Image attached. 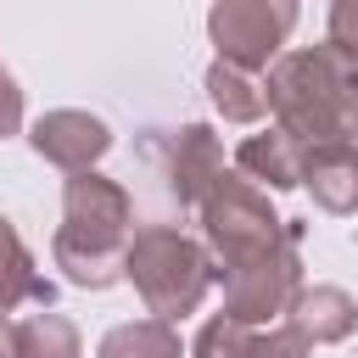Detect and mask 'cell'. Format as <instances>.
<instances>
[{
	"mask_svg": "<svg viewBox=\"0 0 358 358\" xmlns=\"http://www.w3.org/2000/svg\"><path fill=\"white\" fill-rule=\"evenodd\" d=\"M134 235V201L117 179L78 168L62 185V229L50 241V257L67 285L78 291H106L123 280V252Z\"/></svg>",
	"mask_w": 358,
	"mask_h": 358,
	"instance_id": "6da1fadb",
	"label": "cell"
},
{
	"mask_svg": "<svg viewBox=\"0 0 358 358\" xmlns=\"http://www.w3.org/2000/svg\"><path fill=\"white\" fill-rule=\"evenodd\" d=\"M268 112L280 129H291L302 145L319 140H341L347 134V112L358 101V56L336 39L302 45V50H280L268 62L263 78Z\"/></svg>",
	"mask_w": 358,
	"mask_h": 358,
	"instance_id": "7a4b0ae2",
	"label": "cell"
},
{
	"mask_svg": "<svg viewBox=\"0 0 358 358\" xmlns=\"http://www.w3.org/2000/svg\"><path fill=\"white\" fill-rule=\"evenodd\" d=\"M196 218H201V241H207V252L218 263V280L235 274V268H252V263L274 257L291 241H302V224L296 218H280L268 207V190L257 179H246L241 168H224L201 190Z\"/></svg>",
	"mask_w": 358,
	"mask_h": 358,
	"instance_id": "3957f363",
	"label": "cell"
},
{
	"mask_svg": "<svg viewBox=\"0 0 358 358\" xmlns=\"http://www.w3.org/2000/svg\"><path fill=\"white\" fill-rule=\"evenodd\" d=\"M123 280L140 291L145 313L179 324L213 291L218 263H213L207 241H196V235L173 229V224H140L129 235V252H123Z\"/></svg>",
	"mask_w": 358,
	"mask_h": 358,
	"instance_id": "277c9868",
	"label": "cell"
},
{
	"mask_svg": "<svg viewBox=\"0 0 358 358\" xmlns=\"http://www.w3.org/2000/svg\"><path fill=\"white\" fill-rule=\"evenodd\" d=\"M296 28V0H213L207 39L224 62L246 73H268V62L285 50Z\"/></svg>",
	"mask_w": 358,
	"mask_h": 358,
	"instance_id": "5b68a950",
	"label": "cell"
},
{
	"mask_svg": "<svg viewBox=\"0 0 358 358\" xmlns=\"http://www.w3.org/2000/svg\"><path fill=\"white\" fill-rule=\"evenodd\" d=\"M190 358H313V341L291 319H280V324H246V319L213 313L196 330Z\"/></svg>",
	"mask_w": 358,
	"mask_h": 358,
	"instance_id": "8992f818",
	"label": "cell"
},
{
	"mask_svg": "<svg viewBox=\"0 0 358 358\" xmlns=\"http://www.w3.org/2000/svg\"><path fill=\"white\" fill-rule=\"evenodd\" d=\"M28 145H34V157L78 173V168H95V162L112 151V129H106V117H95V112L56 106V112H45V117L34 123Z\"/></svg>",
	"mask_w": 358,
	"mask_h": 358,
	"instance_id": "52a82bcc",
	"label": "cell"
},
{
	"mask_svg": "<svg viewBox=\"0 0 358 358\" xmlns=\"http://www.w3.org/2000/svg\"><path fill=\"white\" fill-rule=\"evenodd\" d=\"M218 173H224V145H218V134L207 123H185V129L168 134V145H162V179H168V196L179 201V213L196 207L201 190Z\"/></svg>",
	"mask_w": 358,
	"mask_h": 358,
	"instance_id": "ba28073f",
	"label": "cell"
},
{
	"mask_svg": "<svg viewBox=\"0 0 358 358\" xmlns=\"http://www.w3.org/2000/svg\"><path fill=\"white\" fill-rule=\"evenodd\" d=\"M302 190H308L324 213H336V218L358 213V140L341 134V140L308 145V151H302Z\"/></svg>",
	"mask_w": 358,
	"mask_h": 358,
	"instance_id": "9c48e42d",
	"label": "cell"
},
{
	"mask_svg": "<svg viewBox=\"0 0 358 358\" xmlns=\"http://www.w3.org/2000/svg\"><path fill=\"white\" fill-rule=\"evenodd\" d=\"M302 140L291 134V129H263V134H246L241 145H235V168L246 173V179H257L263 190H296L302 185Z\"/></svg>",
	"mask_w": 358,
	"mask_h": 358,
	"instance_id": "30bf717a",
	"label": "cell"
},
{
	"mask_svg": "<svg viewBox=\"0 0 358 358\" xmlns=\"http://www.w3.org/2000/svg\"><path fill=\"white\" fill-rule=\"evenodd\" d=\"M285 319L313 341V347H336L358 330V302L341 291V285H302L285 308Z\"/></svg>",
	"mask_w": 358,
	"mask_h": 358,
	"instance_id": "8fae6325",
	"label": "cell"
},
{
	"mask_svg": "<svg viewBox=\"0 0 358 358\" xmlns=\"http://www.w3.org/2000/svg\"><path fill=\"white\" fill-rule=\"evenodd\" d=\"M50 296H56V285H50V280L34 268V252L22 246L17 224L0 213V313H17L22 302L50 308Z\"/></svg>",
	"mask_w": 358,
	"mask_h": 358,
	"instance_id": "7c38bea8",
	"label": "cell"
},
{
	"mask_svg": "<svg viewBox=\"0 0 358 358\" xmlns=\"http://www.w3.org/2000/svg\"><path fill=\"white\" fill-rule=\"evenodd\" d=\"M207 101L218 106V117H224V123H257V117L268 112L263 78H257V73H246V67H235V62H224V56L207 67Z\"/></svg>",
	"mask_w": 358,
	"mask_h": 358,
	"instance_id": "4fadbf2b",
	"label": "cell"
},
{
	"mask_svg": "<svg viewBox=\"0 0 358 358\" xmlns=\"http://www.w3.org/2000/svg\"><path fill=\"white\" fill-rule=\"evenodd\" d=\"M95 358H185V341L173 330V319H129V324H112L95 347Z\"/></svg>",
	"mask_w": 358,
	"mask_h": 358,
	"instance_id": "5bb4252c",
	"label": "cell"
},
{
	"mask_svg": "<svg viewBox=\"0 0 358 358\" xmlns=\"http://www.w3.org/2000/svg\"><path fill=\"white\" fill-rule=\"evenodd\" d=\"M11 352L17 358H84V341H78V324L67 313H28L11 324Z\"/></svg>",
	"mask_w": 358,
	"mask_h": 358,
	"instance_id": "9a60e30c",
	"label": "cell"
},
{
	"mask_svg": "<svg viewBox=\"0 0 358 358\" xmlns=\"http://www.w3.org/2000/svg\"><path fill=\"white\" fill-rule=\"evenodd\" d=\"M22 129V84L0 67V140H11Z\"/></svg>",
	"mask_w": 358,
	"mask_h": 358,
	"instance_id": "2e32d148",
	"label": "cell"
},
{
	"mask_svg": "<svg viewBox=\"0 0 358 358\" xmlns=\"http://www.w3.org/2000/svg\"><path fill=\"white\" fill-rule=\"evenodd\" d=\"M330 39L358 56V0H330Z\"/></svg>",
	"mask_w": 358,
	"mask_h": 358,
	"instance_id": "e0dca14e",
	"label": "cell"
},
{
	"mask_svg": "<svg viewBox=\"0 0 358 358\" xmlns=\"http://www.w3.org/2000/svg\"><path fill=\"white\" fill-rule=\"evenodd\" d=\"M0 358H17V352H11V324H6V313H0Z\"/></svg>",
	"mask_w": 358,
	"mask_h": 358,
	"instance_id": "ac0fdd59",
	"label": "cell"
},
{
	"mask_svg": "<svg viewBox=\"0 0 358 358\" xmlns=\"http://www.w3.org/2000/svg\"><path fill=\"white\" fill-rule=\"evenodd\" d=\"M347 134L358 140V101H352V112H347Z\"/></svg>",
	"mask_w": 358,
	"mask_h": 358,
	"instance_id": "d6986e66",
	"label": "cell"
}]
</instances>
